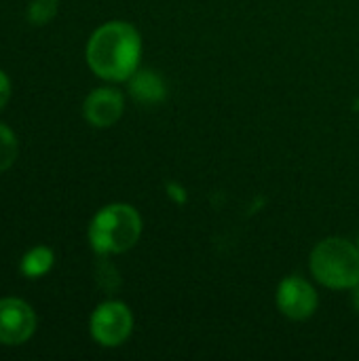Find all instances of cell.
<instances>
[{
  "instance_id": "6da1fadb",
  "label": "cell",
  "mask_w": 359,
  "mask_h": 361,
  "mask_svg": "<svg viewBox=\"0 0 359 361\" xmlns=\"http://www.w3.org/2000/svg\"><path fill=\"white\" fill-rule=\"evenodd\" d=\"M142 57L140 32L127 21L99 25L87 42V63L104 80L121 82L138 70Z\"/></svg>"
},
{
  "instance_id": "7a4b0ae2",
  "label": "cell",
  "mask_w": 359,
  "mask_h": 361,
  "mask_svg": "<svg viewBox=\"0 0 359 361\" xmlns=\"http://www.w3.org/2000/svg\"><path fill=\"white\" fill-rule=\"evenodd\" d=\"M142 235V218L135 207L127 203H112L102 207L89 224V243L93 252L123 254L131 250Z\"/></svg>"
},
{
  "instance_id": "3957f363",
  "label": "cell",
  "mask_w": 359,
  "mask_h": 361,
  "mask_svg": "<svg viewBox=\"0 0 359 361\" xmlns=\"http://www.w3.org/2000/svg\"><path fill=\"white\" fill-rule=\"evenodd\" d=\"M313 277L332 290H353L359 283V247L347 239L330 237L311 254Z\"/></svg>"
},
{
  "instance_id": "277c9868",
  "label": "cell",
  "mask_w": 359,
  "mask_h": 361,
  "mask_svg": "<svg viewBox=\"0 0 359 361\" xmlns=\"http://www.w3.org/2000/svg\"><path fill=\"white\" fill-rule=\"evenodd\" d=\"M131 330H133V315L127 305L116 300L102 302L89 319V332L93 341L108 349L121 347L131 336Z\"/></svg>"
},
{
  "instance_id": "5b68a950",
  "label": "cell",
  "mask_w": 359,
  "mask_h": 361,
  "mask_svg": "<svg viewBox=\"0 0 359 361\" xmlns=\"http://www.w3.org/2000/svg\"><path fill=\"white\" fill-rule=\"evenodd\" d=\"M36 330V315L32 307L19 298L0 300V343L2 345H23L32 338Z\"/></svg>"
},
{
  "instance_id": "8992f818",
  "label": "cell",
  "mask_w": 359,
  "mask_h": 361,
  "mask_svg": "<svg viewBox=\"0 0 359 361\" xmlns=\"http://www.w3.org/2000/svg\"><path fill=\"white\" fill-rule=\"evenodd\" d=\"M317 302L320 300L313 286L298 275L286 277L277 288V307L290 319H309L315 313Z\"/></svg>"
},
{
  "instance_id": "52a82bcc",
  "label": "cell",
  "mask_w": 359,
  "mask_h": 361,
  "mask_svg": "<svg viewBox=\"0 0 359 361\" xmlns=\"http://www.w3.org/2000/svg\"><path fill=\"white\" fill-rule=\"evenodd\" d=\"M123 110H125V97L121 91L112 87H102L91 91L83 104V114L87 123L99 129L112 127L123 116Z\"/></svg>"
},
{
  "instance_id": "ba28073f",
  "label": "cell",
  "mask_w": 359,
  "mask_h": 361,
  "mask_svg": "<svg viewBox=\"0 0 359 361\" xmlns=\"http://www.w3.org/2000/svg\"><path fill=\"white\" fill-rule=\"evenodd\" d=\"M129 93L140 104H159L165 99V82L152 70H135L129 76Z\"/></svg>"
},
{
  "instance_id": "9c48e42d",
  "label": "cell",
  "mask_w": 359,
  "mask_h": 361,
  "mask_svg": "<svg viewBox=\"0 0 359 361\" xmlns=\"http://www.w3.org/2000/svg\"><path fill=\"white\" fill-rule=\"evenodd\" d=\"M53 262H55L53 250L47 247V245H36V247H32L30 252L23 254V258L19 262V271L28 279H38V277L47 275L53 269Z\"/></svg>"
},
{
  "instance_id": "30bf717a",
  "label": "cell",
  "mask_w": 359,
  "mask_h": 361,
  "mask_svg": "<svg viewBox=\"0 0 359 361\" xmlns=\"http://www.w3.org/2000/svg\"><path fill=\"white\" fill-rule=\"evenodd\" d=\"M17 150H19V148H17V137H15V133H13L6 125L0 123V173L6 171V169L15 163Z\"/></svg>"
},
{
  "instance_id": "8fae6325",
  "label": "cell",
  "mask_w": 359,
  "mask_h": 361,
  "mask_svg": "<svg viewBox=\"0 0 359 361\" xmlns=\"http://www.w3.org/2000/svg\"><path fill=\"white\" fill-rule=\"evenodd\" d=\"M57 15V0H34L28 8V19L34 25H44Z\"/></svg>"
},
{
  "instance_id": "7c38bea8",
  "label": "cell",
  "mask_w": 359,
  "mask_h": 361,
  "mask_svg": "<svg viewBox=\"0 0 359 361\" xmlns=\"http://www.w3.org/2000/svg\"><path fill=\"white\" fill-rule=\"evenodd\" d=\"M11 99V80L8 76L0 70V110L8 104Z\"/></svg>"
},
{
  "instance_id": "4fadbf2b",
  "label": "cell",
  "mask_w": 359,
  "mask_h": 361,
  "mask_svg": "<svg viewBox=\"0 0 359 361\" xmlns=\"http://www.w3.org/2000/svg\"><path fill=\"white\" fill-rule=\"evenodd\" d=\"M351 300H353V307L355 311H359V283L353 288V294H351Z\"/></svg>"
},
{
  "instance_id": "5bb4252c",
  "label": "cell",
  "mask_w": 359,
  "mask_h": 361,
  "mask_svg": "<svg viewBox=\"0 0 359 361\" xmlns=\"http://www.w3.org/2000/svg\"><path fill=\"white\" fill-rule=\"evenodd\" d=\"M358 247H359V241H358Z\"/></svg>"
}]
</instances>
